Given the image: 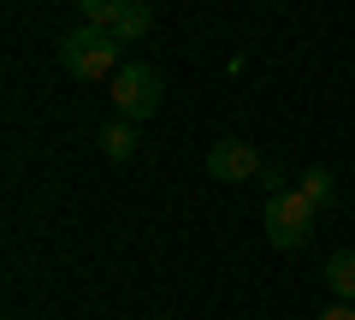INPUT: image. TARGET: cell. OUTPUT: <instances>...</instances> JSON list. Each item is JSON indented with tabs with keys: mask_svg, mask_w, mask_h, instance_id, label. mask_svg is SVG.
<instances>
[{
	"mask_svg": "<svg viewBox=\"0 0 355 320\" xmlns=\"http://www.w3.org/2000/svg\"><path fill=\"white\" fill-rule=\"evenodd\" d=\"M314 219H320V208L308 202L296 184H284V190H272L266 196V244L272 249H302L308 244V231H314Z\"/></svg>",
	"mask_w": 355,
	"mask_h": 320,
	"instance_id": "cell-2",
	"label": "cell"
},
{
	"mask_svg": "<svg viewBox=\"0 0 355 320\" xmlns=\"http://www.w3.org/2000/svg\"><path fill=\"white\" fill-rule=\"evenodd\" d=\"M207 172H214L219 184H243V178H261V154H254V142L243 137H219L214 149H207Z\"/></svg>",
	"mask_w": 355,
	"mask_h": 320,
	"instance_id": "cell-4",
	"label": "cell"
},
{
	"mask_svg": "<svg viewBox=\"0 0 355 320\" xmlns=\"http://www.w3.org/2000/svg\"><path fill=\"white\" fill-rule=\"evenodd\" d=\"M296 190H302V196H308V202H314V208H326L331 196H338V184H331V172H326V167H308Z\"/></svg>",
	"mask_w": 355,
	"mask_h": 320,
	"instance_id": "cell-8",
	"label": "cell"
},
{
	"mask_svg": "<svg viewBox=\"0 0 355 320\" xmlns=\"http://www.w3.org/2000/svg\"><path fill=\"white\" fill-rule=\"evenodd\" d=\"M160 95H166V83H160V71L154 65H125V71L113 77V107H119V119H148L154 107H160Z\"/></svg>",
	"mask_w": 355,
	"mask_h": 320,
	"instance_id": "cell-3",
	"label": "cell"
},
{
	"mask_svg": "<svg viewBox=\"0 0 355 320\" xmlns=\"http://www.w3.org/2000/svg\"><path fill=\"white\" fill-rule=\"evenodd\" d=\"M95 142H101L107 160H130V154L142 149V130L130 125V119H113V125H101V137H95Z\"/></svg>",
	"mask_w": 355,
	"mask_h": 320,
	"instance_id": "cell-6",
	"label": "cell"
},
{
	"mask_svg": "<svg viewBox=\"0 0 355 320\" xmlns=\"http://www.w3.org/2000/svg\"><path fill=\"white\" fill-rule=\"evenodd\" d=\"M60 65L71 77H107V83H113L119 71H125V65H119V36L113 30H89V24H77V30H65L60 36Z\"/></svg>",
	"mask_w": 355,
	"mask_h": 320,
	"instance_id": "cell-1",
	"label": "cell"
},
{
	"mask_svg": "<svg viewBox=\"0 0 355 320\" xmlns=\"http://www.w3.org/2000/svg\"><path fill=\"white\" fill-rule=\"evenodd\" d=\"M326 285H331V296L338 303H355V249H338V255H326Z\"/></svg>",
	"mask_w": 355,
	"mask_h": 320,
	"instance_id": "cell-7",
	"label": "cell"
},
{
	"mask_svg": "<svg viewBox=\"0 0 355 320\" xmlns=\"http://www.w3.org/2000/svg\"><path fill=\"white\" fill-rule=\"evenodd\" d=\"M314 320H355V303H326Z\"/></svg>",
	"mask_w": 355,
	"mask_h": 320,
	"instance_id": "cell-9",
	"label": "cell"
},
{
	"mask_svg": "<svg viewBox=\"0 0 355 320\" xmlns=\"http://www.w3.org/2000/svg\"><path fill=\"white\" fill-rule=\"evenodd\" d=\"M113 36H119V42H142V36H154V6H142V0H119Z\"/></svg>",
	"mask_w": 355,
	"mask_h": 320,
	"instance_id": "cell-5",
	"label": "cell"
}]
</instances>
